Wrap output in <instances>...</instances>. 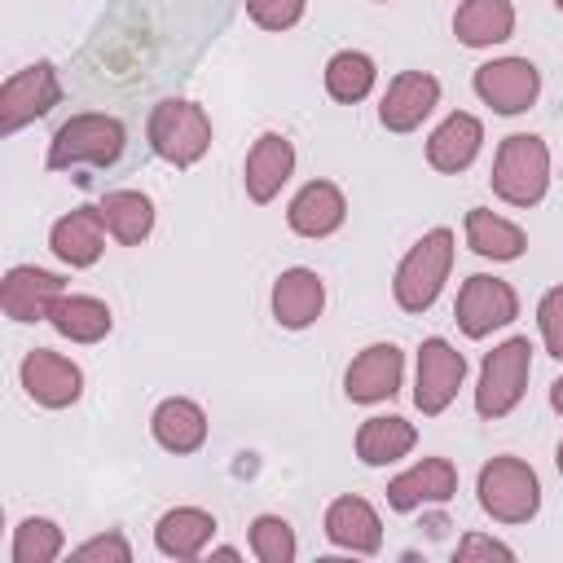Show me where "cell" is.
<instances>
[{
  "label": "cell",
  "instance_id": "obj_36",
  "mask_svg": "<svg viewBox=\"0 0 563 563\" xmlns=\"http://www.w3.org/2000/svg\"><path fill=\"white\" fill-rule=\"evenodd\" d=\"M550 405L563 413V378H554V387H550Z\"/></svg>",
  "mask_w": 563,
  "mask_h": 563
},
{
  "label": "cell",
  "instance_id": "obj_33",
  "mask_svg": "<svg viewBox=\"0 0 563 563\" xmlns=\"http://www.w3.org/2000/svg\"><path fill=\"white\" fill-rule=\"evenodd\" d=\"M246 13L264 31H286L303 18V0H246Z\"/></svg>",
  "mask_w": 563,
  "mask_h": 563
},
{
  "label": "cell",
  "instance_id": "obj_24",
  "mask_svg": "<svg viewBox=\"0 0 563 563\" xmlns=\"http://www.w3.org/2000/svg\"><path fill=\"white\" fill-rule=\"evenodd\" d=\"M97 211H101L106 233H110L114 242H123V246L145 242L150 229H154V202H150L141 189H110V194L97 202Z\"/></svg>",
  "mask_w": 563,
  "mask_h": 563
},
{
  "label": "cell",
  "instance_id": "obj_38",
  "mask_svg": "<svg viewBox=\"0 0 563 563\" xmlns=\"http://www.w3.org/2000/svg\"><path fill=\"white\" fill-rule=\"evenodd\" d=\"M554 462H559V475H563V440H559V453H554Z\"/></svg>",
  "mask_w": 563,
  "mask_h": 563
},
{
  "label": "cell",
  "instance_id": "obj_4",
  "mask_svg": "<svg viewBox=\"0 0 563 563\" xmlns=\"http://www.w3.org/2000/svg\"><path fill=\"white\" fill-rule=\"evenodd\" d=\"M449 268H453V233H449V229L422 233V238L409 246V255L400 260V268H396V282H391L396 303H400L405 312H427V308L435 303V295H440V286H444V277H449Z\"/></svg>",
  "mask_w": 563,
  "mask_h": 563
},
{
  "label": "cell",
  "instance_id": "obj_11",
  "mask_svg": "<svg viewBox=\"0 0 563 563\" xmlns=\"http://www.w3.org/2000/svg\"><path fill=\"white\" fill-rule=\"evenodd\" d=\"M62 295H66V282L35 264H18L0 282V308L13 321H44Z\"/></svg>",
  "mask_w": 563,
  "mask_h": 563
},
{
  "label": "cell",
  "instance_id": "obj_13",
  "mask_svg": "<svg viewBox=\"0 0 563 563\" xmlns=\"http://www.w3.org/2000/svg\"><path fill=\"white\" fill-rule=\"evenodd\" d=\"M440 101V79L427 75V70H400L387 92H383V106H378V119L387 132H413Z\"/></svg>",
  "mask_w": 563,
  "mask_h": 563
},
{
  "label": "cell",
  "instance_id": "obj_15",
  "mask_svg": "<svg viewBox=\"0 0 563 563\" xmlns=\"http://www.w3.org/2000/svg\"><path fill=\"white\" fill-rule=\"evenodd\" d=\"M457 493V471L449 457H422L418 466H409L405 475H396L387 484V506L391 510H418L427 501H449Z\"/></svg>",
  "mask_w": 563,
  "mask_h": 563
},
{
  "label": "cell",
  "instance_id": "obj_6",
  "mask_svg": "<svg viewBox=\"0 0 563 563\" xmlns=\"http://www.w3.org/2000/svg\"><path fill=\"white\" fill-rule=\"evenodd\" d=\"M479 506L497 523H528L541 506V484L537 471L519 457H493L479 471Z\"/></svg>",
  "mask_w": 563,
  "mask_h": 563
},
{
  "label": "cell",
  "instance_id": "obj_25",
  "mask_svg": "<svg viewBox=\"0 0 563 563\" xmlns=\"http://www.w3.org/2000/svg\"><path fill=\"white\" fill-rule=\"evenodd\" d=\"M150 427H154V440H158L167 453H194V449H202V440H207V413H202L194 400H185V396L163 400V405L154 409Z\"/></svg>",
  "mask_w": 563,
  "mask_h": 563
},
{
  "label": "cell",
  "instance_id": "obj_27",
  "mask_svg": "<svg viewBox=\"0 0 563 563\" xmlns=\"http://www.w3.org/2000/svg\"><path fill=\"white\" fill-rule=\"evenodd\" d=\"M48 321H53V330L62 334V339H70V343H97V339H106L110 334V308L101 303V299H92V295H62L57 303H53V312H48Z\"/></svg>",
  "mask_w": 563,
  "mask_h": 563
},
{
  "label": "cell",
  "instance_id": "obj_12",
  "mask_svg": "<svg viewBox=\"0 0 563 563\" xmlns=\"http://www.w3.org/2000/svg\"><path fill=\"white\" fill-rule=\"evenodd\" d=\"M22 387H26V396H31L35 405H44V409H66V405L79 400L84 374H79L75 361H66V356H57V352H48V347H35V352L22 356Z\"/></svg>",
  "mask_w": 563,
  "mask_h": 563
},
{
  "label": "cell",
  "instance_id": "obj_19",
  "mask_svg": "<svg viewBox=\"0 0 563 563\" xmlns=\"http://www.w3.org/2000/svg\"><path fill=\"white\" fill-rule=\"evenodd\" d=\"M295 172V145L282 132H264L246 154V194L251 202H273Z\"/></svg>",
  "mask_w": 563,
  "mask_h": 563
},
{
  "label": "cell",
  "instance_id": "obj_39",
  "mask_svg": "<svg viewBox=\"0 0 563 563\" xmlns=\"http://www.w3.org/2000/svg\"><path fill=\"white\" fill-rule=\"evenodd\" d=\"M554 4H559V9H563V0H554Z\"/></svg>",
  "mask_w": 563,
  "mask_h": 563
},
{
  "label": "cell",
  "instance_id": "obj_35",
  "mask_svg": "<svg viewBox=\"0 0 563 563\" xmlns=\"http://www.w3.org/2000/svg\"><path fill=\"white\" fill-rule=\"evenodd\" d=\"M471 559H515V550L501 545V541H493V537L471 532V537H462V545H457V563H471Z\"/></svg>",
  "mask_w": 563,
  "mask_h": 563
},
{
  "label": "cell",
  "instance_id": "obj_7",
  "mask_svg": "<svg viewBox=\"0 0 563 563\" xmlns=\"http://www.w3.org/2000/svg\"><path fill=\"white\" fill-rule=\"evenodd\" d=\"M57 101H62V79H57L53 62H35L26 70H13L0 88V132L13 136L18 128L48 114Z\"/></svg>",
  "mask_w": 563,
  "mask_h": 563
},
{
  "label": "cell",
  "instance_id": "obj_37",
  "mask_svg": "<svg viewBox=\"0 0 563 563\" xmlns=\"http://www.w3.org/2000/svg\"><path fill=\"white\" fill-rule=\"evenodd\" d=\"M211 559H224V563H233V559H238V550H233V545H220V550H211Z\"/></svg>",
  "mask_w": 563,
  "mask_h": 563
},
{
  "label": "cell",
  "instance_id": "obj_32",
  "mask_svg": "<svg viewBox=\"0 0 563 563\" xmlns=\"http://www.w3.org/2000/svg\"><path fill=\"white\" fill-rule=\"evenodd\" d=\"M537 325H541L545 352L563 361V286H554V290L541 295V303H537Z\"/></svg>",
  "mask_w": 563,
  "mask_h": 563
},
{
  "label": "cell",
  "instance_id": "obj_1",
  "mask_svg": "<svg viewBox=\"0 0 563 563\" xmlns=\"http://www.w3.org/2000/svg\"><path fill=\"white\" fill-rule=\"evenodd\" d=\"M123 123L114 114H97V110H84V114H70L53 141H48V172H66V167H110L119 163L123 154Z\"/></svg>",
  "mask_w": 563,
  "mask_h": 563
},
{
  "label": "cell",
  "instance_id": "obj_9",
  "mask_svg": "<svg viewBox=\"0 0 563 563\" xmlns=\"http://www.w3.org/2000/svg\"><path fill=\"white\" fill-rule=\"evenodd\" d=\"M462 378H466V356L453 347V343H444V339H427L422 347H418V383H413V405L422 409V413H444L449 409V400L457 396V387H462Z\"/></svg>",
  "mask_w": 563,
  "mask_h": 563
},
{
  "label": "cell",
  "instance_id": "obj_28",
  "mask_svg": "<svg viewBox=\"0 0 563 563\" xmlns=\"http://www.w3.org/2000/svg\"><path fill=\"white\" fill-rule=\"evenodd\" d=\"M466 246L484 260H519L528 238H523L519 224H510V220H501L484 207H471L466 211Z\"/></svg>",
  "mask_w": 563,
  "mask_h": 563
},
{
  "label": "cell",
  "instance_id": "obj_31",
  "mask_svg": "<svg viewBox=\"0 0 563 563\" xmlns=\"http://www.w3.org/2000/svg\"><path fill=\"white\" fill-rule=\"evenodd\" d=\"M251 550L260 563H290L295 559V528L282 515H260L251 523Z\"/></svg>",
  "mask_w": 563,
  "mask_h": 563
},
{
  "label": "cell",
  "instance_id": "obj_21",
  "mask_svg": "<svg viewBox=\"0 0 563 563\" xmlns=\"http://www.w3.org/2000/svg\"><path fill=\"white\" fill-rule=\"evenodd\" d=\"M101 229H106V224H101V211H97V207H75V211H66V216L53 224L48 246H53V255H57L62 264L88 268V264H97V255H101V246H106Z\"/></svg>",
  "mask_w": 563,
  "mask_h": 563
},
{
  "label": "cell",
  "instance_id": "obj_22",
  "mask_svg": "<svg viewBox=\"0 0 563 563\" xmlns=\"http://www.w3.org/2000/svg\"><path fill=\"white\" fill-rule=\"evenodd\" d=\"M515 31V4L510 0H462L453 13V35L466 48H488L510 40Z\"/></svg>",
  "mask_w": 563,
  "mask_h": 563
},
{
  "label": "cell",
  "instance_id": "obj_16",
  "mask_svg": "<svg viewBox=\"0 0 563 563\" xmlns=\"http://www.w3.org/2000/svg\"><path fill=\"white\" fill-rule=\"evenodd\" d=\"M325 537L330 545L339 550H352V554H378L383 545V519L378 510L365 501V497H334L330 510H325Z\"/></svg>",
  "mask_w": 563,
  "mask_h": 563
},
{
  "label": "cell",
  "instance_id": "obj_10",
  "mask_svg": "<svg viewBox=\"0 0 563 563\" xmlns=\"http://www.w3.org/2000/svg\"><path fill=\"white\" fill-rule=\"evenodd\" d=\"M475 92L484 97V106H493L497 114H519L537 101L541 92V70L528 57H497L484 62L475 70Z\"/></svg>",
  "mask_w": 563,
  "mask_h": 563
},
{
  "label": "cell",
  "instance_id": "obj_29",
  "mask_svg": "<svg viewBox=\"0 0 563 563\" xmlns=\"http://www.w3.org/2000/svg\"><path fill=\"white\" fill-rule=\"evenodd\" d=\"M369 88H374V62H369L365 53L343 48V53H334V57L325 62V92H330L334 101L352 106V101L369 97Z\"/></svg>",
  "mask_w": 563,
  "mask_h": 563
},
{
  "label": "cell",
  "instance_id": "obj_26",
  "mask_svg": "<svg viewBox=\"0 0 563 563\" xmlns=\"http://www.w3.org/2000/svg\"><path fill=\"white\" fill-rule=\"evenodd\" d=\"M413 444H418L413 422H405V418H396V413H387V418H365L361 431H356V457H361L365 466H387V462L405 457Z\"/></svg>",
  "mask_w": 563,
  "mask_h": 563
},
{
  "label": "cell",
  "instance_id": "obj_2",
  "mask_svg": "<svg viewBox=\"0 0 563 563\" xmlns=\"http://www.w3.org/2000/svg\"><path fill=\"white\" fill-rule=\"evenodd\" d=\"M145 136H150V150L172 163V167H194L207 150H211V119L202 106L194 101H180V97H167L150 110V123H145Z\"/></svg>",
  "mask_w": 563,
  "mask_h": 563
},
{
  "label": "cell",
  "instance_id": "obj_14",
  "mask_svg": "<svg viewBox=\"0 0 563 563\" xmlns=\"http://www.w3.org/2000/svg\"><path fill=\"white\" fill-rule=\"evenodd\" d=\"M400 374H405L400 347H396V343H374V347H365V352L347 365V378H343V383H347V396H352L356 405H374V400L396 396Z\"/></svg>",
  "mask_w": 563,
  "mask_h": 563
},
{
  "label": "cell",
  "instance_id": "obj_23",
  "mask_svg": "<svg viewBox=\"0 0 563 563\" xmlns=\"http://www.w3.org/2000/svg\"><path fill=\"white\" fill-rule=\"evenodd\" d=\"M211 537H216V519L207 510H198V506H176L154 528V545L167 559H198Z\"/></svg>",
  "mask_w": 563,
  "mask_h": 563
},
{
  "label": "cell",
  "instance_id": "obj_5",
  "mask_svg": "<svg viewBox=\"0 0 563 563\" xmlns=\"http://www.w3.org/2000/svg\"><path fill=\"white\" fill-rule=\"evenodd\" d=\"M528 374H532V343L523 334L497 343L484 365H479V387H475V409L484 418H506L519 400H523V387H528Z\"/></svg>",
  "mask_w": 563,
  "mask_h": 563
},
{
  "label": "cell",
  "instance_id": "obj_17",
  "mask_svg": "<svg viewBox=\"0 0 563 563\" xmlns=\"http://www.w3.org/2000/svg\"><path fill=\"white\" fill-rule=\"evenodd\" d=\"M479 145H484V123H479L475 114H466V110H453V114L427 136V163H431L435 172H444V176H457V172H466V167L475 163Z\"/></svg>",
  "mask_w": 563,
  "mask_h": 563
},
{
  "label": "cell",
  "instance_id": "obj_18",
  "mask_svg": "<svg viewBox=\"0 0 563 563\" xmlns=\"http://www.w3.org/2000/svg\"><path fill=\"white\" fill-rule=\"evenodd\" d=\"M347 216V202H343V189L330 185V180H308L290 207H286V220L299 238H330Z\"/></svg>",
  "mask_w": 563,
  "mask_h": 563
},
{
  "label": "cell",
  "instance_id": "obj_3",
  "mask_svg": "<svg viewBox=\"0 0 563 563\" xmlns=\"http://www.w3.org/2000/svg\"><path fill=\"white\" fill-rule=\"evenodd\" d=\"M550 185V150L532 132H515L497 145L493 163V194L510 207H537Z\"/></svg>",
  "mask_w": 563,
  "mask_h": 563
},
{
  "label": "cell",
  "instance_id": "obj_30",
  "mask_svg": "<svg viewBox=\"0 0 563 563\" xmlns=\"http://www.w3.org/2000/svg\"><path fill=\"white\" fill-rule=\"evenodd\" d=\"M62 554V528L53 519H22L13 532V563H53Z\"/></svg>",
  "mask_w": 563,
  "mask_h": 563
},
{
  "label": "cell",
  "instance_id": "obj_8",
  "mask_svg": "<svg viewBox=\"0 0 563 563\" xmlns=\"http://www.w3.org/2000/svg\"><path fill=\"white\" fill-rule=\"evenodd\" d=\"M519 317V295L510 290V282L501 277H488V273H475L462 282L457 290V325L466 339H484L501 325H510Z\"/></svg>",
  "mask_w": 563,
  "mask_h": 563
},
{
  "label": "cell",
  "instance_id": "obj_34",
  "mask_svg": "<svg viewBox=\"0 0 563 563\" xmlns=\"http://www.w3.org/2000/svg\"><path fill=\"white\" fill-rule=\"evenodd\" d=\"M70 559H79V563H128L132 550H128L123 532H106V537H92L79 550H70Z\"/></svg>",
  "mask_w": 563,
  "mask_h": 563
},
{
  "label": "cell",
  "instance_id": "obj_20",
  "mask_svg": "<svg viewBox=\"0 0 563 563\" xmlns=\"http://www.w3.org/2000/svg\"><path fill=\"white\" fill-rule=\"evenodd\" d=\"M325 308V286L312 268H286L277 282H273V317L277 325L286 330H303L321 317Z\"/></svg>",
  "mask_w": 563,
  "mask_h": 563
}]
</instances>
